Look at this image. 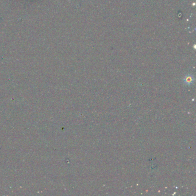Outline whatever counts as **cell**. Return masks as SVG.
<instances>
[{
	"instance_id": "6da1fadb",
	"label": "cell",
	"mask_w": 196,
	"mask_h": 196,
	"mask_svg": "<svg viewBox=\"0 0 196 196\" xmlns=\"http://www.w3.org/2000/svg\"><path fill=\"white\" fill-rule=\"evenodd\" d=\"M195 81L194 77L193 75H186L184 79H183V82H185V84L188 85H192Z\"/></svg>"
}]
</instances>
